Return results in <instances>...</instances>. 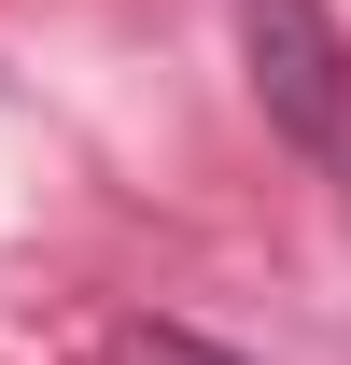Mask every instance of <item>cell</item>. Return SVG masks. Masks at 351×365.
<instances>
[{
	"mask_svg": "<svg viewBox=\"0 0 351 365\" xmlns=\"http://www.w3.org/2000/svg\"><path fill=\"white\" fill-rule=\"evenodd\" d=\"M98 365H239V351H211V337H183V323H127Z\"/></svg>",
	"mask_w": 351,
	"mask_h": 365,
	"instance_id": "2",
	"label": "cell"
},
{
	"mask_svg": "<svg viewBox=\"0 0 351 365\" xmlns=\"http://www.w3.org/2000/svg\"><path fill=\"white\" fill-rule=\"evenodd\" d=\"M239 56H253V98L295 155H351V43L323 0H239Z\"/></svg>",
	"mask_w": 351,
	"mask_h": 365,
	"instance_id": "1",
	"label": "cell"
}]
</instances>
